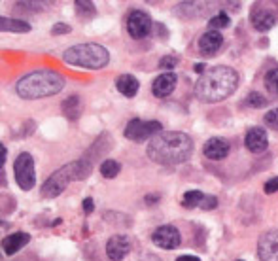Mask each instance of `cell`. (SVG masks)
Returning <instances> with one entry per match:
<instances>
[{"mask_svg": "<svg viewBox=\"0 0 278 261\" xmlns=\"http://www.w3.org/2000/svg\"><path fill=\"white\" fill-rule=\"evenodd\" d=\"M62 59H64V63L80 66V68L99 70L108 64L110 53L101 44H78V46L66 49L62 53Z\"/></svg>", "mask_w": 278, "mask_h": 261, "instance_id": "cell-5", "label": "cell"}, {"mask_svg": "<svg viewBox=\"0 0 278 261\" xmlns=\"http://www.w3.org/2000/svg\"><path fill=\"white\" fill-rule=\"evenodd\" d=\"M259 261H278V229L265 231L257 240Z\"/></svg>", "mask_w": 278, "mask_h": 261, "instance_id": "cell-9", "label": "cell"}, {"mask_svg": "<svg viewBox=\"0 0 278 261\" xmlns=\"http://www.w3.org/2000/svg\"><path fill=\"white\" fill-rule=\"evenodd\" d=\"M265 87L270 95L278 97V68H270L267 74H265Z\"/></svg>", "mask_w": 278, "mask_h": 261, "instance_id": "cell-23", "label": "cell"}, {"mask_svg": "<svg viewBox=\"0 0 278 261\" xmlns=\"http://www.w3.org/2000/svg\"><path fill=\"white\" fill-rule=\"evenodd\" d=\"M51 32H53V34H66V32H70V27L64 23H57L53 29H51Z\"/></svg>", "mask_w": 278, "mask_h": 261, "instance_id": "cell-31", "label": "cell"}, {"mask_svg": "<svg viewBox=\"0 0 278 261\" xmlns=\"http://www.w3.org/2000/svg\"><path fill=\"white\" fill-rule=\"evenodd\" d=\"M131 250V242L125 235H114L106 242V255L112 261H121Z\"/></svg>", "mask_w": 278, "mask_h": 261, "instance_id": "cell-12", "label": "cell"}, {"mask_svg": "<svg viewBox=\"0 0 278 261\" xmlns=\"http://www.w3.org/2000/svg\"><path fill=\"white\" fill-rule=\"evenodd\" d=\"M265 123L272 129H278V108H272L270 112L265 114Z\"/></svg>", "mask_w": 278, "mask_h": 261, "instance_id": "cell-27", "label": "cell"}, {"mask_svg": "<svg viewBox=\"0 0 278 261\" xmlns=\"http://www.w3.org/2000/svg\"><path fill=\"white\" fill-rule=\"evenodd\" d=\"M218 206V199L212 197V195H204V199H202L201 203V208H204V210H212V208H216Z\"/></svg>", "mask_w": 278, "mask_h": 261, "instance_id": "cell-28", "label": "cell"}, {"mask_svg": "<svg viewBox=\"0 0 278 261\" xmlns=\"http://www.w3.org/2000/svg\"><path fill=\"white\" fill-rule=\"evenodd\" d=\"M176 81H178V78L174 72H163V74H159V76L154 79L152 91H154V95L157 97V99H165V97H169L170 93L174 91Z\"/></svg>", "mask_w": 278, "mask_h": 261, "instance_id": "cell-13", "label": "cell"}, {"mask_svg": "<svg viewBox=\"0 0 278 261\" xmlns=\"http://www.w3.org/2000/svg\"><path fill=\"white\" fill-rule=\"evenodd\" d=\"M14 172H16V182L19 184V188L25 191H29L34 188L36 184V172H34V159L31 153H19L14 163Z\"/></svg>", "mask_w": 278, "mask_h": 261, "instance_id": "cell-6", "label": "cell"}, {"mask_svg": "<svg viewBox=\"0 0 278 261\" xmlns=\"http://www.w3.org/2000/svg\"><path fill=\"white\" fill-rule=\"evenodd\" d=\"M244 144H246L248 151H252V153H261V151H265L267 150V146H269V138H267L265 129H261V127L250 129L246 133Z\"/></svg>", "mask_w": 278, "mask_h": 261, "instance_id": "cell-14", "label": "cell"}, {"mask_svg": "<svg viewBox=\"0 0 278 261\" xmlns=\"http://www.w3.org/2000/svg\"><path fill=\"white\" fill-rule=\"evenodd\" d=\"M159 201V195H146V203L150 205V203H157Z\"/></svg>", "mask_w": 278, "mask_h": 261, "instance_id": "cell-35", "label": "cell"}, {"mask_svg": "<svg viewBox=\"0 0 278 261\" xmlns=\"http://www.w3.org/2000/svg\"><path fill=\"white\" fill-rule=\"evenodd\" d=\"M91 170H93V159L87 157H82L74 161V163L61 166L59 170H55L44 182V186H42V197L53 199L57 195H61L70 182L84 180V178H87L91 174Z\"/></svg>", "mask_w": 278, "mask_h": 261, "instance_id": "cell-4", "label": "cell"}, {"mask_svg": "<svg viewBox=\"0 0 278 261\" xmlns=\"http://www.w3.org/2000/svg\"><path fill=\"white\" fill-rule=\"evenodd\" d=\"M0 31L2 32H29L31 25L19 21V19H10V17H0Z\"/></svg>", "mask_w": 278, "mask_h": 261, "instance_id": "cell-19", "label": "cell"}, {"mask_svg": "<svg viewBox=\"0 0 278 261\" xmlns=\"http://www.w3.org/2000/svg\"><path fill=\"white\" fill-rule=\"evenodd\" d=\"M127 31H129L132 38H146L152 32V17L148 16L146 12H142V10H132L131 14L127 16Z\"/></svg>", "mask_w": 278, "mask_h": 261, "instance_id": "cell-8", "label": "cell"}, {"mask_svg": "<svg viewBox=\"0 0 278 261\" xmlns=\"http://www.w3.org/2000/svg\"><path fill=\"white\" fill-rule=\"evenodd\" d=\"M265 193H276L278 191V176H272L270 180H267V184H265Z\"/></svg>", "mask_w": 278, "mask_h": 261, "instance_id": "cell-30", "label": "cell"}, {"mask_svg": "<svg viewBox=\"0 0 278 261\" xmlns=\"http://www.w3.org/2000/svg\"><path fill=\"white\" fill-rule=\"evenodd\" d=\"M178 63L176 57H163L161 61H159V68H163V70H167V68H174Z\"/></svg>", "mask_w": 278, "mask_h": 261, "instance_id": "cell-29", "label": "cell"}, {"mask_svg": "<svg viewBox=\"0 0 278 261\" xmlns=\"http://www.w3.org/2000/svg\"><path fill=\"white\" fill-rule=\"evenodd\" d=\"M116 87L121 95L131 99V97H134L138 93L140 83H138V79L134 78V76H131V74H121V76L116 79Z\"/></svg>", "mask_w": 278, "mask_h": 261, "instance_id": "cell-18", "label": "cell"}, {"mask_svg": "<svg viewBox=\"0 0 278 261\" xmlns=\"http://www.w3.org/2000/svg\"><path fill=\"white\" fill-rule=\"evenodd\" d=\"M204 68H206V66H204V64H202V63H197V64H195V66H193V70H195V72H199L201 76H202V74H204Z\"/></svg>", "mask_w": 278, "mask_h": 261, "instance_id": "cell-34", "label": "cell"}, {"mask_svg": "<svg viewBox=\"0 0 278 261\" xmlns=\"http://www.w3.org/2000/svg\"><path fill=\"white\" fill-rule=\"evenodd\" d=\"M193 140L180 131H161L148 144V157L163 166H174L191 157Z\"/></svg>", "mask_w": 278, "mask_h": 261, "instance_id": "cell-1", "label": "cell"}, {"mask_svg": "<svg viewBox=\"0 0 278 261\" xmlns=\"http://www.w3.org/2000/svg\"><path fill=\"white\" fill-rule=\"evenodd\" d=\"M176 261H201V259L195 257V255H182V257H178Z\"/></svg>", "mask_w": 278, "mask_h": 261, "instance_id": "cell-33", "label": "cell"}, {"mask_svg": "<svg viewBox=\"0 0 278 261\" xmlns=\"http://www.w3.org/2000/svg\"><path fill=\"white\" fill-rule=\"evenodd\" d=\"M62 112L66 114L68 119H76L82 112V103H80V97H68L64 103H62Z\"/></svg>", "mask_w": 278, "mask_h": 261, "instance_id": "cell-20", "label": "cell"}, {"mask_svg": "<svg viewBox=\"0 0 278 261\" xmlns=\"http://www.w3.org/2000/svg\"><path fill=\"white\" fill-rule=\"evenodd\" d=\"M161 123L159 121H142V119H131L127 127H125V136L129 140H146V138H154L155 135L161 133Z\"/></svg>", "mask_w": 278, "mask_h": 261, "instance_id": "cell-7", "label": "cell"}, {"mask_svg": "<svg viewBox=\"0 0 278 261\" xmlns=\"http://www.w3.org/2000/svg\"><path fill=\"white\" fill-rule=\"evenodd\" d=\"M246 104L250 106V108H263V106L267 104V99H265L261 93H255V91H252L246 99Z\"/></svg>", "mask_w": 278, "mask_h": 261, "instance_id": "cell-25", "label": "cell"}, {"mask_svg": "<svg viewBox=\"0 0 278 261\" xmlns=\"http://www.w3.org/2000/svg\"><path fill=\"white\" fill-rule=\"evenodd\" d=\"M239 87V74L229 66H214L197 79L193 91L202 103H220Z\"/></svg>", "mask_w": 278, "mask_h": 261, "instance_id": "cell-2", "label": "cell"}, {"mask_svg": "<svg viewBox=\"0 0 278 261\" xmlns=\"http://www.w3.org/2000/svg\"><path fill=\"white\" fill-rule=\"evenodd\" d=\"M152 240H154V244L159 246V248L172 250V248H178V246H180L182 237H180V231H178L174 225H161V227H157V229L154 231Z\"/></svg>", "mask_w": 278, "mask_h": 261, "instance_id": "cell-10", "label": "cell"}, {"mask_svg": "<svg viewBox=\"0 0 278 261\" xmlns=\"http://www.w3.org/2000/svg\"><path fill=\"white\" fill-rule=\"evenodd\" d=\"M121 170V166L117 163L116 159H104L101 165V174L104 178H116L117 174Z\"/></svg>", "mask_w": 278, "mask_h": 261, "instance_id": "cell-21", "label": "cell"}, {"mask_svg": "<svg viewBox=\"0 0 278 261\" xmlns=\"http://www.w3.org/2000/svg\"><path fill=\"white\" fill-rule=\"evenodd\" d=\"M64 89V78L55 70H34L17 81L16 93L25 101H36L44 97L57 95Z\"/></svg>", "mask_w": 278, "mask_h": 261, "instance_id": "cell-3", "label": "cell"}, {"mask_svg": "<svg viewBox=\"0 0 278 261\" xmlns=\"http://www.w3.org/2000/svg\"><path fill=\"white\" fill-rule=\"evenodd\" d=\"M29 240H31V235H27L25 231H17L14 235H8V237L2 240V248H4V252L12 255V253L19 252L23 246L29 244Z\"/></svg>", "mask_w": 278, "mask_h": 261, "instance_id": "cell-17", "label": "cell"}, {"mask_svg": "<svg viewBox=\"0 0 278 261\" xmlns=\"http://www.w3.org/2000/svg\"><path fill=\"white\" fill-rule=\"evenodd\" d=\"M278 21V14L272 12L270 8H265L263 4H255L252 10V23L254 29L259 32H267L270 31Z\"/></svg>", "mask_w": 278, "mask_h": 261, "instance_id": "cell-11", "label": "cell"}, {"mask_svg": "<svg viewBox=\"0 0 278 261\" xmlns=\"http://www.w3.org/2000/svg\"><path fill=\"white\" fill-rule=\"evenodd\" d=\"M210 31H218V29H225V27H229V16L227 14H218V16H214L212 19H210Z\"/></svg>", "mask_w": 278, "mask_h": 261, "instance_id": "cell-24", "label": "cell"}, {"mask_svg": "<svg viewBox=\"0 0 278 261\" xmlns=\"http://www.w3.org/2000/svg\"><path fill=\"white\" fill-rule=\"evenodd\" d=\"M237 261H242V259H237Z\"/></svg>", "mask_w": 278, "mask_h": 261, "instance_id": "cell-36", "label": "cell"}, {"mask_svg": "<svg viewBox=\"0 0 278 261\" xmlns=\"http://www.w3.org/2000/svg\"><path fill=\"white\" fill-rule=\"evenodd\" d=\"M229 150H231V148H229V142L224 140V138H220V136H216V138H210L208 142L204 144L202 153H204L208 159L222 161V159H225L229 155Z\"/></svg>", "mask_w": 278, "mask_h": 261, "instance_id": "cell-15", "label": "cell"}, {"mask_svg": "<svg viewBox=\"0 0 278 261\" xmlns=\"http://www.w3.org/2000/svg\"><path fill=\"white\" fill-rule=\"evenodd\" d=\"M93 210H95V203H93V199H85L84 201V212L91 214Z\"/></svg>", "mask_w": 278, "mask_h": 261, "instance_id": "cell-32", "label": "cell"}, {"mask_svg": "<svg viewBox=\"0 0 278 261\" xmlns=\"http://www.w3.org/2000/svg\"><path fill=\"white\" fill-rule=\"evenodd\" d=\"M222 44H224V36L218 31H206L199 38V49L204 55H214L222 48Z\"/></svg>", "mask_w": 278, "mask_h": 261, "instance_id": "cell-16", "label": "cell"}, {"mask_svg": "<svg viewBox=\"0 0 278 261\" xmlns=\"http://www.w3.org/2000/svg\"><path fill=\"white\" fill-rule=\"evenodd\" d=\"M78 14H85V16H93L95 14V4L93 2H85V0H78L76 4Z\"/></svg>", "mask_w": 278, "mask_h": 261, "instance_id": "cell-26", "label": "cell"}, {"mask_svg": "<svg viewBox=\"0 0 278 261\" xmlns=\"http://www.w3.org/2000/svg\"><path fill=\"white\" fill-rule=\"evenodd\" d=\"M202 199H204V193H201V191H187V193H184V197H182V205L185 206V208H195V206H201Z\"/></svg>", "mask_w": 278, "mask_h": 261, "instance_id": "cell-22", "label": "cell"}]
</instances>
